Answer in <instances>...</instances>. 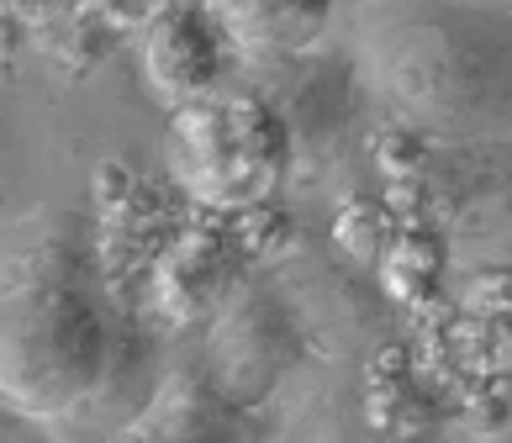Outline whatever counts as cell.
I'll return each instance as SVG.
<instances>
[{
    "label": "cell",
    "instance_id": "cell-1",
    "mask_svg": "<svg viewBox=\"0 0 512 443\" xmlns=\"http://www.w3.org/2000/svg\"><path fill=\"white\" fill-rule=\"evenodd\" d=\"M111 359L96 248L48 233L0 259V401L11 412L64 422L101 391Z\"/></svg>",
    "mask_w": 512,
    "mask_h": 443
},
{
    "label": "cell",
    "instance_id": "cell-2",
    "mask_svg": "<svg viewBox=\"0 0 512 443\" xmlns=\"http://www.w3.org/2000/svg\"><path fill=\"white\" fill-rule=\"evenodd\" d=\"M296 159V127L270 95L212 90L191 106H175L164 132L169 185L201 211L233 217L275 201Z\"/></svg>",
    "mask_w": 512,
    "mask_h": 443
},
{
    "label": "cell",
    "instance_id": "cell-3",
    "mask_svg": "<svg viewBox=\"0 0 512 443\" xmlns=\"http://www.w3.org/2000/svg\"><path fill=\"white\" fill-rule=\"evenodd\" d=\"M296 364V322L264 291H238L206 327L201 380L238 407H259Z\"/></svg>",
    "mask_w": 512,
    "mask_h": 443
},
{
    "label": "cell",
    "instance_id": "cell-4",
    "mask_svg": "<svg viewBox=\"0 0 512 443\" xmlns=\"http://www.w3.org/2000/svg\"><path fill=\"white\" fill-rule=\"evenodd\" d=\"M138 48H143V80L169 111L222 90L238 64L233 37H227L217 6H206V0H180V6L159 11L138 32Z\"/></svg>",
    "mask_w": 512,
    "mask_h": 443
},
{
    "label": "cell",
    "instance_id": "cell-5",
    "mask_svg": "<svg viewBox=\"0 0 512 443\" xmlns=\"http://www.w3.org/2000/svg\"><path fill=\"white\" fill-rule=\"evenodd\" d=\"M249 275V243L238 227H180L154 259V306L169 327L212 322Z\"/></svg>",
    "mask_w": 512,
    "mask_h": 443
},
{
    "label": "cell",
    "instance_id": "cell-6",
    "mask_svg": "<svg viewBox=\"0 0 512 443\" xmlns=\"http://www.w3.org/2000/svg\"><path fill=\"white\" fill-rule=\"evenodd\" d=\"M101 443H264L254 407L217 396L201 375L196 380H169L148 396L143 412L122 417L117 433Z\"/></svg>",
    "mask_w": 512,
    "mask_h": 443
},
{
    "label": "cell",
    "instance_id": "cell-7",
    "mask_svg": "<svg viewBox=\"0 0 512 443\" xmlns=\"http://www.w3.org/2000/svg\"><path fill=\"white\" fill-rule=\"evenodd\" d=\"M238 59H296L317 48L338 0H212Z\"/></svg>",
    "mask_w": 512,
    "mask_h": 443
},
{
    "label": "cell",
    "instance_id": "cell-8",
    "mask_svg": "<svg viewBox=\"0 0 512 443\" xmlns=\"http://www.w3.org/2000/svg\"><path fill=\"white\" fill-rule=\"evenodd\" d=\"M454 349L476 370H512V264H481L454 296Z\"/></svg>",
    "mask_w": 512,
    "mask_h": 443
},
{
    "label": "cell",
    "instance_id": "cell-9",
    "mask_svg": "<svg viewBox=\"0 0 512 443\" xmlns=\"http://www.w3.org/2000/svg\"><path fill=\"white\" fill-rule=\"evenodd\" d=\"M375 269H381V285L391 301L428 306L439 296V280H444V243L428 227H396L386 238V248L375 254Z\"/></svg>",
    "mask_w": 512,
    "mask_h": 443
},
{
    "label": "cell",
    "instance_id": "cell-10",
    "mask_svg": "<svg viewBox=\"0 0 512 443\" xmlns=\"http://www.w3.org/2000/svg\"><path fill=\"white\" fill-rule=\"evenodd\" d=\"M169 6H180V0H80V11L101 16L106 27H122V32H143Z\"/></svg>",
    "mask_w": 512,
    "mask_h": 443
},
{
    "label": "cell",
    "instance_id": "cell-11",
    "mask_svg": "<svg viewBox=\"0 0 512 443\" xmlns=\"http://www.w3.org/2000/svg\"><path fill=\"white\" fill-rule=\"evenodd\" d=\"M74 11H80V0H0V16H11L22 32L64 22V16H74Z\"/></svg>",
    "mask_w": 512,
    "mask_h": 443
}]
</instances>
